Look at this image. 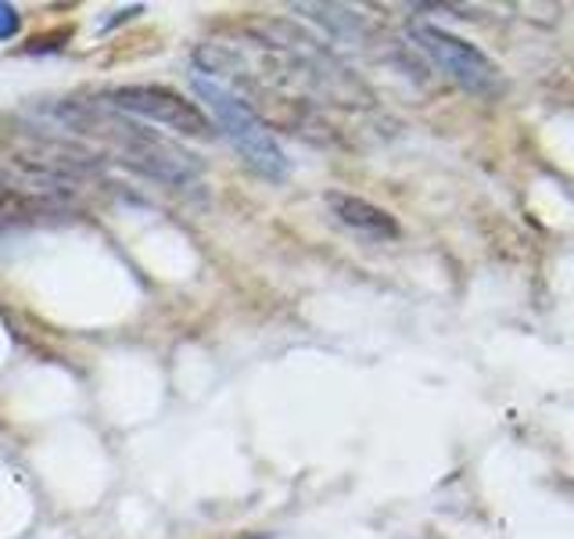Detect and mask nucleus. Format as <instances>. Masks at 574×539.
Here are the masks:
<instances>
[{"label":"nucleus","mask_w":574,"mask_h":539,"mask_svg":"<svg viewBox=\"0 0 574 539\" xmlns=\"http://www.w3.org/2000/svg\"><path fill=\"white\" fill-rule=\"evenodd\" d=\"M54 116L68 123L73 130L87 133V138H98L112 147V155L119 162H126L130 169L144 173V177L166 180V184H187L198 177V158L176 147L173 141L158 138L141 123H130L122 119L112 105H90V101H65L54 108Z\"/></svg>","instance_id":"nucleus-1"},{"label":"nucleus","mask_w":574,"mask_h":539,"mask_svg":"<svg viewBox=\"0 0 574 539\" xmlns=\"http://www.w3.org/2000/svg\"><path fill=\"white\" fill-rule=\"evenodd\" d=\"M190 84H195L198 98L209 105L216 127L227 133V141L238 147L241 158L249 162L255 173H263V177L280 180L287 173V158H284V147L277 144V138H273L263 119H258L238 94H230L227 87L216 84L212 76L195 73L190 76Z\"/></svg>","instance_id":"nucleus-2"},{"label":"nucleus","mask_w":574,"mask_h":539,"mask_svg":"<svg viewBox=\"0 0 574 539\" xmlns=\"http://www.w3.org/2000/svg\"><path fill=\"white\" fill-rule=\"evenodd\" d=\"M409 44H413L420 54H428L434 69H442L449 79H456L460 87L485 94L496 87V65L488 62V54H482L474 44H467L463 36L442 30V25L431 22H409Z\"/></svg>","instance_id":"nucleus-3"},{"label":"nucleus","mask_w":574,"mask_h":539,"mask_svg":"<svg viewBox=\"0 0 574 539\" xmlns=\"http://www.w3.org/2000/svg\"><path fill=\"white\" fill-rule=\"evenodd\" d=\"M104 98H108V105L115 108V112L152 119V123L169 127L176 133H184V138H205V133H212L209 116H205L195 101H187L184 94H176L169 87L126 84V87H112Z\"/></svg>","instance_id":"nucleus-4"},{"label":"nucleus","mask_w":574,"mask_h":539,"mask_svg":"<svg viewBox=\"0 0 574 539\" xmlns=\"http://www.w3.org/2000/svg\"><path fill=\"white\" fill-rule=\"evenodd\" d=\"M323 201L341 223L352 227V231H360L366 238H377V241L399 238V220H395V216L385 212L380 206H374V201H366L360 195H349V191H327Z\"/></svg>","instance_id":"nucleus-5"},{"label":"nucleus","mask_w":574,"mask_h":539,"mask_svg":"<svg viewBox=\"0 0 574 539\" xmlns=\"http://www.w3.org/2000/svg\"><path fill=\"white\" fill-rule=\"evenodd\" d=\"M22 209H33V201H25L19 195V187L8 180V173H0V216H11V212H22Z\"/></svg>","instance_id":"nucleus-6"},{"label":"nucleus","mask_w":574,"mask_h":539,"mask_svg":"<svg viewBox=\"0 0 574 539\" xmlns=\"http://www.w3.org/2000/svg\"><path fill=\"white\" fill-rule=\"evenodd\" d=\"M19 30H22L19 8L15 4H4V0H0V44H4V40H15Z\"/></svg>","instance_id":"nucleus-7"}]
</instances>
